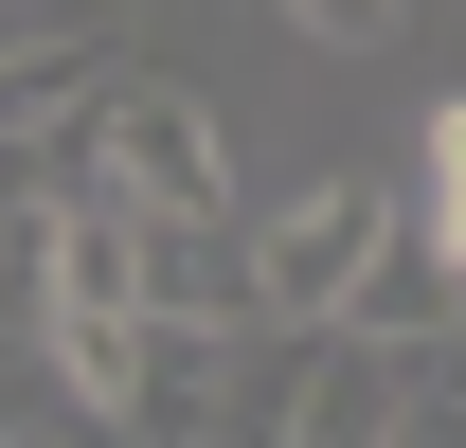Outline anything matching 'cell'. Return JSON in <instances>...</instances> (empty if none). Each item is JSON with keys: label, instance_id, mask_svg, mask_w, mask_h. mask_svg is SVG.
<instances>
[{"label": "cell", "instance_id": "cell-1", "mask_svg": "<svg viewBox=\"0 0 466 448\" xmlns=\"http://www.w3.org/2000/svg\"><path fill=\"white\" fill-rule=\"evenodd\" d=\"M90 179H108L126 216H216L233 198V126L162 72H108V108H90Z\"/></svg>", "mask_w": 466, "mask_h": 448}, {"label": "cell", "instance_id": "cell-2", "mask_svg": "<svg viewBox=\"0 0 466 448\" xmlns=\"http://www.w3.org/2000/svg\"><path fill=\"white\" fill-rule=\"evenodd\" d=\"M377 233H395V198H377V179H305L288 216H251V323H323V305L359 287V251H377Z\"/></svg>", "mask_w": 466, "mask_h": 448}, {"label": "cell", "instance_id": "cell-3", "mask_svg": "<svg viewBox=\"0 0 466 448\" xmlns=\"http://www.w3.org/2000/svg\"><path fill=\"white\" fill-rule=\"evenodd\" d=\"M323 323H359V341H395V359H412V377H431V359H449V341H466V270H449V251H431V233H377V251H359V287H341V305H323Z\"/></svg>", "mask_w": 466, "mask_h": 448}, {"label": "cell", "instance_id": "cell-4", "mask_svg": "<svg viewBox=\"0 0 466 448\" xmlns=\"http://www.w3.org/2000/svg\"><path fill=\"white\" fill-rule=\"evenodd\" d=\"M144 305H179V323H251V233L216 216H144Z\"/></svg>", "mask_w": 466, "mask_h": 448}, {"label": "cell", "instance_id": "cell-5", "mask_svg": "<svg viewBox=\"0 0 466 448\" xmlns=\"http://www.w3.org/2000/svg\"><path fill=\"white\" fill-rule=\"evenodd\" d=\"M412 233H431V251L466 270V90H449L431 126H412Z\"/></svg>", "mask_w": 466, "mask_h": 448}, {"label": "cell", "instance_id": "cell-6", "mask_svg": "<svg viewBox=\"0 0 466 448\" xmlns=\"http://www.w3.org/2000/svg\"><path fill=\"white\" fill-rule=\"evenodd\" d=\"M395 18H412V0H288V36H323V55H377Z\"/></svg>", "mask_w": 466, "mask_h": 448}, {"label": "cell", "instance_id": "cell-7", "mask_svg": "<svg viewBox=\"0 0 466 448\" xmlns=\"http://www.w3.org/2000/svg\"><path fill=\"white\" fill-rule=\"evenodd\" d=\"M198 448H216V431H198Z\"/></svg>", "mask_w": 466, "mask_h": 448}]
</instances>
